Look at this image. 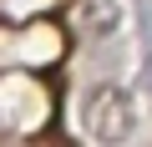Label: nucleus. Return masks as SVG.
Here are the masks:
<instances>
[{"label":"nucleus","mask_w":152,"mask_h":147,"mask_svg":"<svg viewBox=\"0 0 152 147\" xmlns=\"http://www.w3.org/2000/svg\"><path fill=\"white\" fill-rule=\"evenodd\" d=\"M86 127H91V137H102V142H117L127 127H132V112H127V102H122V91H91L86 97Z\"/></svg>","instance_id":"nucleus-1"}]
</instances>
